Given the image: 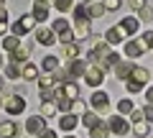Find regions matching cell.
Instances as JSON below:
<instances>
[{"label": "cell", "instance_id": "6da1fadb", "mask_svg": "<svg viewBox=\"0 0 153 138\" xmlns=\"http://www.w3.org/2000/svg\"><path fill=\"white\" fill-rule=\"evenodd\" d=\"M74 36L79 41L89 39V16H87V5H76L74 8Z\"/></svg>", "mask_w": 153, "mask_h": 138}, {"label": "cell", "instance_id": "7a4b0ae2", "mask_svg": "<svg viewBox=\"0 0 153 138\" xmlns=\"http://www.w3.org/2000/svg\"><path fill=\"white\" fill-rule=\"evenodd\" d=\"M3 110L10 113V115H21V113L26 110V100H23L21 95H5V100H3Z\"/></svg>", "mask_w": 153, "mask_h": 138}, {"label": "cell", "instance_id": "3957f363", "mask_svg": "<svg viewBox=\"0 0 153 138\" xmlns=\"http://www.w3.org/2000/svg\"><path fill=\"white\" fill-rule=\"evenodd\" d=\"M148 82V72L146 69H140V66H135V69H133V74H130V79H128V92H140V87L143 84Z\"/></svg>", "mask_w": 153, "mask_h": 138}, {"label": "cell", "instance_id": "277c9868", "mask_svg": "<svg viewBox=\"0 0 153 138\" xmlns=\"http://www.w3.org/2000/svg\"><path fill=\"white\" fill-rule=\"evenodd\" d=\"M84 82H87L89 87H100V84L105 82V69H102V66H97V64L87 66V72H84Z\"/></svg>", "mask_w": 153, "mask_h": 138}, {"label": "cell", "instance_id": "5b68a950", "mask_svg": "<svg viewBox=\"0 0 153 138\" xmlns=\"http://www.w3.org/2000/svg\"><path fill=\"white\" fill-rule=\"evenodd\" d=\"M33 23H36L33 13H31V16H23V18H18V21L13 23V33H16L18 39H21V36H26V33H28V31L33 28Z\"/></svg>", "mask_w": 153, "mask_h": 138}, {"label": "cell", "instance_id": "8992f818", "mask_svg": "<svg viewBox=\"0 0 153 138\" xmlns=\"http://www.w3.org/2000/svg\"><path fill=\"white\" fill-rule=\"evenodd\" d=\"M26 131L31 133V136H41V133L46 131V118L44 115H31L26 120Z\"/></svg>", "mask_w": 153, "mask_h": 138}, {"label": "cell", "instance_id": "52a82bcc", "mask_svg": "<svg viewBox=\"0 0 153 138\" xmlns=\"http://www.w3.org/2000/svg\"><path fill=\"white\" fill-rule=\"evenodd\" d=\"M107 125H110V133H115V136H125L130 131V125H128V120L123 115H112L107 120Z\"/></svg>", "mask_w": 153, "mask_h": 138}, {"label": "cell", "instance_id": "ba28073f", "mask_svg": "<svg viewBox=\"0 0 153 138\" xmlns=\"http://www.w3.org/2000/svg\"><path fill=\"white\" fill-rule=\"evenodd\" d=\"M54 33H56L54 28H36V41L44 46H54V41H56Z\"/></svg>", "mask_w": 153, "mask_h": 138}, {"label": "cell", "instance_id": "9c48e42d", "mask_svg": "<svg viewBox=\"0 0 153 138\" xmlns=\"http://www.w3.org/2000/svg\"><path fill=\"white\" fill-rule=\"evenodd\" d=\"M33 18L41 23L49 18V0H33Z\"/></svg>", "mask_w": 153, "mask_h": 138}, {"label": "cell", "instance_id": "30bf717a", "mask_svg": "<svg viewBox=\"0 0 153 138\" xmlns=\"http://www.w3.org/2000/svg\"><path fill=\"white\" fill-rule=\"evenodd\" d=\"M133 69H135V66H133L130 61H120V64L115 66V77H117V79H130Z\"/></svg>", "mask_w": 153, "mask_h": 138}, {"label": "cell", "instance_id": "8fae6325", "mask_svg": "<svg viewBox=\"0 0 153 138\" xmlns=\"http://www.w3.org/2000/svg\"><path fill=\"white\" fill-rule=\"evenodd\" d=\"M92 105H94V110H107V107H110L107 92H94L92 95Z\"/></svg>", "mask_w": 153, "mask_h": 138}, {"label": "cell", "instance_id": "7c38bea8", "mask_svg": "<svg viewBox=\"0 0 153 138\" xmlns=\"http://www.w3.org/2000/svg\"><path fill=\"white\" fill-rule=\"evenodd\" d=\"M117 26H120V31L125 33V36H133V33L138 31V18H123Z\"/></svg>", "mask_w": 153, "mask_h": 138}, {"label": "cell", "instance_id": "4fadbf2b", "mask_svg": "<svg viewBox=\"0 0 153 138\" xmlns=\"http://www.w3.org/2000/svg\"><path fill=\"white\" fill-rule=\"evenodd\" d=\"M143 51H146V49H143V44H140V41H130V44H125V54L130 56V59H135V56H140Z\"/></svg>", "mask_w": 153, "mask_h": 138}, {"label": "cell", "instance_id": "5bb4252c", "mask_svg": "<svg viewBox=\"0 0 153 138\" xmlns=\"http://www.w3.org/2000/svg\"><path fill=\"white\" fill-rule=\"evenodd\" d=\"M16 133H18V125L16 123H3V125H0V138H16Z\"/></svg>", "mask_w": 153, "mask_h": 138}, {"label": "cell", "instance_id": "9a60e30c", "mask_svg": "<svg viewBox=\"0 0 153 138\" xmlns=\"http://www.w3.org/2000/svg\"><path fill=\"white\" fill-rule=\"evenodd\" d=\"M107 44H120L123 41V31H120V26H112V28H107Z\"/></svg>", "mask_w": 153, "mask_h": 138}, {"label": "cell", "instance_id": "2e32d148", "mask_svg": "<svg viewBox=\"0 0 153 138\" xmlns=\"http://www.w3.org/2000/svg\"><path fill=\"white\" fill-rule=\"evenodd\" d=\"M133 133H135L138 138H146L148 133H151V125H148V120H140V123H133Z\"/></svg>", "mask_w": 153, "mask_h": 138}, {"label": "cell", "instance_id": "e0dca14e", "mask_svg": "<svg viewBox=\"0 0 153 138\" xmlns=\"http://www.w3.org/2000/svg\"><path fill=\"white\" fill-rule=\"evenodd\" d=\"M76 123H79V120H76V115H61L59 118V125L64 128V131H74Z\"/></svg>", "mask_w": 153, "mask_h": 138}, {"label": "cell", "instance_id": "ac0fdd59", "mask_svg": "<svg viewBox=\"0 0 153 138\" xmlns=\"http://www.w3.org/2000/svg\"><path fill=\"white\" fill-rule=\"evenodd\" d=\"M107 136H110V125H107V123H102V120H100L97 125L92 128V138H107Z\"/></svg>", "mask_w": 153, "mask_h": 138}, {"label": "cell", "instance_id": "d6986e66", "mask_svg": "<svg viewBox=\"0 0 153 138\" xmlns=\"http://www.w3.org/2000/svg\"><path fill=\"white\" fill-rule=\"evenodd\" d=\"M64 56L66 59H79V44H76V41L64 44Z\"/></svg>", "mask_w": 153, "mask_h": 138}, {"label": "cell", "instance_id": "ffe728a7", "mask_svg": "<svg viewBox=\"0 0 153 138\" xmlns=\"http://www.w3.org/2000/svg\"><path fill=\"white\" fill-rule=\"evenodd\" d=\"M28 54H31V51H28L26 46H18L16 51H10V59L18 64V61H26V59H28Z\"/></svg>", "mask_w": 153, "mask_h": 138}, {"label": "cell", "instance_id": "44dd1931", "mask_svg": "<svg viewBox=\"0 0 153 138\" xmlns=\"http://www.w3.org/2000/svg\"><path fill=\"white\" fill-rule=\"evenodd\" d=\"M61 90H64V95H66L69 100H76V97H79V90H76L74 82H64V87H61Z\"/></svg>", "mask_w": 153, "mask_h": 138}, {"label": "cell", "instance_id": "7402d4cb", "mask_svg": "<svg viewBox=\"0 0 153 138\" xmlns=\"http://www.w3.org/2000/svg\"><path fill=\"white\" fill-rule=\"evenodd\" d=\"M21 74H23V72L18 69V64H16V61H10V64L5 66V77H8V79H18Z\"/></svg>", "mask_w": 153, "mask_h": 138}, {"label": "cell", "instance_id": "603a6c76", "mask_svg": "<svg viewBox=\"0 0 153 138\" xmlns=\"http://www.w3.org/2000/svg\"><path fill=\"white\" fill-rule=\"evenodd\" d=\"M23 79H38V66L36 64H26L23 66Z\"/></svg>", "mask_w": 153, "mask_h": 138}, {"label": "cell", "instance_id": "cb8c5ba5", "mask_svg": "<svg viewBox=\"0 0 153 138\" xmlns=\"http://www.w3.org/2000/svg\"><path fill=\"white\" fill-rule=\"evenodd\" d=\"M56 107H59L56 102H44V105H41V115H44V118H54L56 115Z\"/></svg>", "mask_w": 153, "mask_h": 138}, {"label": "cell", "instance_id": "d4e9b609", "mask_svg": "<svg viewBox=\"0 0 153 138\" xmlns=\"http://www.w3.org/2000/svg\"><path fill=\"white\" fill-rule=\"evenodd\" d=\"M41 66H44V72H56V66H59V59H56V56H46Z\"/></svg>", "mask_w": 153, "mask_h": 138}, {"label": "cell", "instance_id": "484cf974", "mask_svg": "<svg viewBox=\"0 0 153 138\" xmlns=\"http://www.w3.org/2000/svg\"><path fill=\"white\" fill-rule=\"evenodd\" d=\"M82 123H84L87 128H94V125L100 123V118H97V113H84V115H82Z\"/></svg>", "mask_w": 153, "mask_h": 138}, {"label": "cell", "instance_id": "4316f807", "mask_svg": "<svg viewBox=\"0 0 153 138\" xmlns=\"http://www.w3.org/2000/svg\"><path fill=\"white\" fill-rule=\"evenodd\" d=\"M38 87H41V90H54V87H56V79L46 74V77H41V79H38Z\"/></svg>", "mask_w": 153, "mask_h": 138}, {"label": "cell", "instance_id": "83f0119b", "mask_svg": "<svg viewBox=\"0 0 153 138\" xmlns=\"http://www.w3.org/2000/svg\"><path fill=\"white\" fill-rule=\"evenodd\" d=\"M54 31H56V33L71 31V28H69V21H64V18H56V21H54Z\"/></svg>", "mask_w": 153, "mask_h": 138}, {"label": "cell", "instance_id": "f1b7e54d", "mask_svg": "<svg viewBox=\"0 0 153 138\" xmlns=\"http://www.w3.org/2000/svg\"><path fill=\"white\" fill-rule=\"evenodd\" d=\"M3 46H5L8 51H16L18 46H21V41H18V36H8V39L3 41Z\"/></svg>", "mask_w": 153, "mask_h": 138}, {"label": "cell", "instance_id": "f546056e", "mask_svg": "<svg viewBox=\"0 0 153 138\" xmlns=\"http://www.w3.org/2000/svg\"><path fill=\"white\" fill-rule=\"evenodd\" d=\"M71 113H74V115H84V100H71Z\"/></svg>", "mask_w": 153, "mask_h": 138}, {"label": "cell", "instance_id": "4dcf8cb0", "mask_svg": "<svg viewBox=\"0 0 153 138\" xmlns=\"http://www.w3.org/2000/svg\"><path fill=\"white\" fill-rule=\"evenodd\" d=\"M102 8L105 5H97V3L94 5H87V16L89 18H102Z\"/></svg>", "mask_w": 153, "mask_h": 138}, {"label": "cell", "instance_id": "1f68e13d", "mask_svg": "<svg viewBox=\"0 0 153 138\" xmlns=\"http://www.w3.org/2000/svg\"><path fill=\"white\" fill-rule=\"evenodd\" d=\"M54 3H56V10H59V13L71 10V5H74V0H54Z\"/></svg>", "mask_w": 153, "mask_h": 138}, {"label": "cell", "instance_id": "d6a6232c", "mask_svg": "<svg viewBox=\"0 0 153 138\" xmlns=\"http://www.w3.org/2000/svg\"><path fill=\"white\" fill-rule=\"evenodd\" d=\"M117 110H120V115H128V113H133V102L130 100H120L117 102Z\"/></svg>", "mask_w": 153, "mask_h": 138}, {"label": "cell", "instance_id": "836d02e7", "mask_svg": "<svg viewBox=\"0 0 153 138\" xmlns=\"http://www.w3.org/2000/svg\"><path fill=\"white\" fill-rule=\"evenodd\" d=\"M140 44H143V49H153V31H146V36L140 39Z\"/></svg>", "mask_w": 153, "mask_h": 138}, {"label": "cell", "instance_id": "e575fe53", "mask_svg": "<svg viewBox=\"0 0 153 138\" xmlns=\"http://www.w3.org/2000/svg\"><path fill=\"white\" fill-rule=\"evenodd\" d=\"M138 16H140L143 18V21H153V10H151V8H140V10H138Z\"/></svg>", "mask_w": 153, "mask_h": 138}, {"label": "cell", "instance_id": "d590c367", "mask_svg": "<svg viewBox=\"0 0 153 138\" xmlns=\"http://www.w3.org/2000/svg\"><path fill=\"white\" fill-rule=\"evenodd\" d=\"M102 5L107 8V10H117V8H120V0H102Z\"/></svg>", "mask_w": 153, "mask_h": 138}, {"label": "cell", "instance_id": "8d00e7d4", "mask_svg": "<svg viewBox=\"0 0 153 138\" xmlns=\"http://www.w3.org/2000/svg\"><path fill=\"white\" fill-rule=\"evenodd\" d=\"M130 118H133V123H140V120H146L143 110H133V113H130Z\"/></svg>", "mask_w": 153, "mask_h": 138}, {"label": "cell", "instance_id": "74e56055", "mask_svg": "<svg viewBox=\"0 0 153 138\" xmlns=\"http://www.w3.org/2000/svg\"><path fill=\"white\" fill-rule=\"evenodd\" d=\"M128 5L135 8V10H140V8H146V0H128Z\"/></svg>", "mask_w": 153, "mask_h": 138}, {"label": "cell", "instance_id": "f35d334b", "mask_svg": "<svg viewBox=\"0 0 153 138\" xmlns=\"http://www.w3.org/2000/svg\"><path fill=\"white\" fill-rule=\"evenodd\" d=\"M143 115H146V120H153V105H151V102L143 107Z\"/></svg>", "mask_w": 153, "mask_h": 138}, {"label": "cell", "instance_id": "ab89813d", "mask_svg": "<svg viewBox=\"0 0 153 138\" xmlns=\"http://www.w3.org/2000/svg\"><path fill=\"white\" fill-rule=\"evenodd\" d=\"M8 21V8H0V23Z\"/></svg>", "mask_w": 153, "mask_h": 138}, {"label": "cell", "instance_id": "60d3db41", "mask_svg": "<svg viewBox=\"0 0 153 138\" xmlns=\"http://www.w3.org/2000/svg\"><path fill=\"white\" fill-rule=\"evenodd\" d=\"M41 138H56V133L54 131H44V133H41Z\"/></svg>", "mask_w": 153, "mask_h": 138}, {"label": "cell", "instance_id": "b9f144b4", "mask_svg": "<svg viewBox=\"0 0 153 138\" xmlns=\"http://www.w3.org/2000/svg\"><path fill=\"white\" fill-rule=\"evenodd\" d=\"M146 97H148V102L153 105V87H148V92H146Z\"/></svg>", "mask_w": 153, "mask_h": 138}, {"label": "cell", "instance_id": "7bdbcfd3", "mask_svg": "<svg viewBox=\"0 0 153 138\" xmlns=\"http://www.w3.org/2000/svg\"><path fill=\"white\" fill-rule=\"evenodd\" d=\"M0 8H5V3H3V0H0Z\"/></svg>", "mask_w": 153, "mask_h": 138}, {"label": "cell", "instance_id": "ee69618b", "mask_svg": "<svg viewBox=\"0 0 153 138\" xmlns=\"http://www.w3.org/2000/svg\"><path fill=\"white\" fill-rule=\"evenodd\" d=\"M0 66H3V56H0Z\"/></svg>", "mask_w": 153, "mask_h": 138}, {"label": "cell", "instance_id": "f6af8a7d", "mask_svg": "<svg viewBox=\"0 0 153 138\" xmlns=\"http://www.w3.org/2000/svg\"><path fill=\"white\" fill-rule=\"evenodd\" d=\"M0 90H3V79H0Z\"/></svg>", "mask_w": 153, "mask_h": 138}, {"label": "cell", "instance_id": "bcb514c9", "mask_svg": "<svg viewBox=\"0 0 153 138\" xmlns=\"http://www.w3.org/2000/svg\"><path fill=\"white\" fill-rule=\"evenodd\" d=\"M84 3H92V0H84Z\"/></svg>", "mask_w": 153, "mask_h": 138}, {"label": "cell", "instance_id": "7dc6e473", "mask_svg": "<svg viewBox=\"0 0 153 138\" xmlns=\"http://www.w3.org/2000/svg\"><path fill=\"white\" fill-rule=\"evenodd\" d=\"M66 138H74V136H66Z\"/></svg>", "mask_w": 153, "mask_h": 138}]
</instances>
